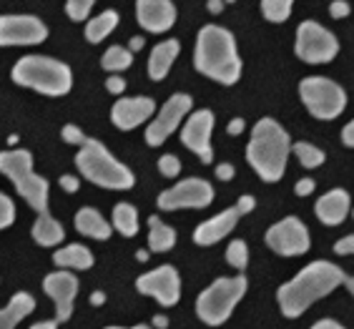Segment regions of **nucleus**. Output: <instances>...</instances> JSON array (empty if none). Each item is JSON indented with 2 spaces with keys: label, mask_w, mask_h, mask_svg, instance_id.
<instances>
[{
  "label": "nucleus",
  "mask_w": 354,
  "mask_h": 329,
  "mask_svg": "<svg viewBox=\"0 0 354 329\" xmlns=\"http://www.w3.org/2000/svg\"><path fill=\"white\" fill-rule=\"evenodd\" d=\"M254 206H257V199L254 196H239V201H236V209H239V214L244 216V214H249V212H254Z\"/></svg>",
  "instance_id": "79ce46f5"
},
{
  "label": "nucleus",
  "mask_w": 354,
  "mask_h": 329,
  "mask_svg": "<svg viewBox=\"0 0 354 329\" xmlns=\"http://www.w3.org/2000/svg\"><path fill=\"white\" fill-rule=\"evenodd\" d=\"M342 279H344V272L332 261L319 259L307 264L299 274L289 279L286 284H281L279 292H277L281 314L286 319L301 317L317 299H324L327 294H332L334 289L342 284Z\"/></svg>",
  "instance_id": "f257e3e1"
},
{
  "label": "nucleus",
  "mask_w": 354,
  "mask_h": 329,
  "mask_svg": "<svg viewBox=\"0 0 354 329\" xmlns=\"http://www.w3.org/2000/svg\"><path fill=\"white\" fill-rule=\"evenodd\" d=\"M312 329H344L339 322H334V319H319V322H314Z\"/></svg>",
  "instance_id": "49530a36"
},
{
  "label": "nucleus",
  "mask_w": 354,
  "mask_h": 329,
  "mask_svg": "<svg viewBox=\"0 0 354 329\" xmlns=\"http://www.w3.org/2000/svg\"><path fill=\"white\" fill-rule=\"evenodd\" d=\"M349 212H352V199H349V194L344 189H332L327 191L322 199H317L314 204V214H317V219L322 224H327V227H337L342 221L347 219Z\"/></svg>",
  "instance_id": "aec40b11"
},
{
  "label": "nucleus",
  "mask_w": 354,
  "mask_h": 329,
  "mask_svg": "<svg viewBox=\"0 0 354 329\" xmlns=\"http://www.w3.org/2000/svg\"><path fill=\"white\" fill-rule=\"evenodd\" d=\"M194 109V98L189 93H174L169 101L161 106V111L153 113V121L146 126V144L161 146L171 133H176L178 126L184 124L186 116Z\"/></svg>",
  "instance_id": "9b49d317"
},
{
  "label": "nucleus",
  "mask_w": 354,
  "mask_h": 329,
  "mask_svg": "<svg viewBox=\"0 0 354 329\" xmlns=\"http://www.w3.org/2000/svg\"><path fill=\"white\" fill-rule=\"evenodd\" d=\"M226 261H229V267L244 272L246 264H249V247H246L244 239H234L232 244L226 247Z\"/></svg>",
  "instance_id": "2f4dec72"
},
{
  "label": "nucleus",
  "mask_w": 354,
  "mask_h": 329,
  "mask_svg": "<svg viewBox=\"0 0 354 329\" xmlns=\"http://www.w3.org/2000/svg\"><path fill=\"white\" fill-rule=\"evenodd\" d=\"M244 129H246L244 118H232V121H229V126H226L229 136H239V133H244Z\"/></svg>",
  "instance_id": "a18cd8bd"
},
{
  "label": "nucleus",
  "mask_w": 354,
  "mask_h": 329,
  "mask_svg": "<svg viewBox=\"0 0 354 329\" xmlns=\"http://www.w3.org/2000/svg\"><path fill=\"white\" fill-rule=\"evenodd\" d=\"M212 133H214V113L209 109L191 111L189 118L181 126V144L189 151L196 153L204 164L214 161V149H212Z\"/></svg>",
  "instance_id": "4468645a"
},
{
  "label": "nucleus",
  "mask_w": 354,
  "mask_h": 329,
  "mask_svg": "<svg viewBox=\"0 0 354 329\" xmlns=\"http://www.w3.org/2000/svg\"><path fill=\"white\" fill-rule=\"evenodd\" d=\"M264 239H266V247L272 249L274 254H279V256H301V254H307L309 247H312L309 229L297 216H286L279 224H274L266 232Z\"/></svg>",
  "instance_id": "f8f14e48"
},
{
  "label": "nucleus",
  "mask_w": 354,
  "mask_h": 329,
  "mask_svg": "<svg viewBox=\"0 0 354 329\" xmlns=\"http://www.w3.org/2000/svg\"><path fill=\"white\" fill-rule=\"evenodd\" d=\"M314 189H317V181H314V178H299L297 186H294V194H297V196H309Z\"/></svg>",
  "instance_id": "58836bf2"
},
{
  "label": "nucleus",
  "mask_w": 354,
  "mask_h": 329,
  "mask_svg": "<svg viewBox=\"0 0 354 329\" xmlns=\"http://www.w3.org/2000/svg\"><path fill=\"white\" fill-rule=\"evenodd\" d=\"M118 26V13L116 10H103L101 15H93L88 23H86V38L91 43H101L106 41Z\"/></svg>",
  "instance_id": "bb28decb"
},
{
  "label": "nucleus",
  "mask_w": 354,
  "mask_h": 329,
  "mask_svg": "<svg viewBox=\"0 0 354 329\" xmlns=\"http://www.w3.org/2000/svg\"><path fill=\"white\" fill-rule=\"evenodd\" d=\"M93 6H95V0H68V3H66V13H68V18L75 23L88 21Z\"/></svg>",
  "instance_id": "473e14b6"
},
{
  "label": "nucleus",
  "mask_w": 354,
  "mask_h": 329,
  "mask_svg": "<svg viewBox=\"0 0 354 329\" xmlns=\"http://www.w3.org/2000/svg\"><path fill=\"white\" fill-rule=\"evenodd\" d=\"M342 284L349 289V294L354 297V276H349V274H344V279H342Z\"/></svg>",
  "instance_id": "864d4df0"
},
{
  "label": "nucleus",
  "mask_w": 354,
  "mask_h": 329,
  "mask_svg": "<svg viewBox=\"0 0 354 329\" xmlns=\"http://www.w3.org/2000/svg\"><path fill=\"white\" fill-rule=\"evenodd\" d=\"M178 53H181V43L174 41V38H171V41H164V43H156L149 55L151 81H164V78L169 76L174 61L178 58Z\"/></svg>",
  "instance_id": "4be33fe9"
},
{
  "label": "nucleus",
  "mask_w": 354,
  "mask_h": 329,
  "mask_svg": "<svg viewBox=\"0 0 354 329\" xmlns=\"http://www.w3.org/2000/svg\"><path fill=\"white\" fill-rule=\"evenodd\" d=\"M58 184H61L63 191L75 194V191H78V186H81V181H78L75 176H71V173H66V176H61V181H58Z\"/></svg>",
  "instance_id": "37998d69"
},
{
  "label": "nucleus",
  "mask_w": 354,
  "mask_h": 329,
  "mask_svg": "<svg viewBox=\"0 0 354 329\" xmlns=\"http://www.w3.org/2000/svg\"><path fill=\"white\" fill-rule=\"evenodd\" d=\"M75 166L86 181L111 189V191H129L136 184V176L129 166L121 164L113 153L95 138H86L81 151L75 153Z\"/></svg>",
  "instance_id": "20e7f679"
},
{
  "label": "nucleus",
  "mask_w": 354,
  "mask_h": 329,
  "mask_svg": "<svg viewBox=\"0 0 354 329\" xmlns=\"http://www.w3.org/2000/svg\"><path fill=\"white\" fill-rule=\"evenodd\" d=\"M342 144L347 146V149H354V118L342 129Z\"/></svg>",
  "instance_id": "c03bdc74"
},
{
  "label": "nucleus",
  "mask_w": 354,
  "mask_h": 329,
  "mask_svg": "<svg viewBox=\"0 0 354 329\" xmlns=\"http://www.w3.org/2000/svg\"><path fill=\"white\" fill-rule=\"evenodd\" d=\"M151 324H153V327H158V329H166V327H169V319H166V317H161V314H156Z\"/></svg>",
  "instance_id": "603ef678"
},
{
  "label": "nucleus",
  "mask_w": 354,
  "mask_h": 329,
  "mask_svg": "<svg viewBox=\"0 0 354 329\" xmlns=\"http://www.w3.org/2000/svg\"><path fill=\"white\" fill-rule=\"evenodd\" d=\"M294 0H261V13L269 23H284L292 15Z\"/></svg>",
  "instance_id": "7c9ffc66"
},
{
  "label": "nucleus",
  "mask_w": 354,
  "mask_h": 329,
  "mask_svg": "<svg viewBox=\"0 0 354 329\" xmlns=\"http://www.w3.org/2000/svg\"><path fill=\"white\" fill-rule=\"evenodd\" d=\"M53 264H58V269L86 272V269L93 267V252L83 244H68V247H61L53 254Z\"/></svg>",
  "instance_id": "393cba45"
},
{
  "label": "nucleus",
  "mask_w": 354,
  "mask_h": 329,
  "mask_svg": "<svg viewBox=\"0 0 354 329\" xmlns=\"http://www.w3.org/2000/svg\"><path fill=\"white\" fill-rule=\"evenodd\" d=\"M106 329H151L146 324H136V327H106Z\"/></svg>",
  "instance_id": "6e6d98bb"
},
{
  "label": "nucleus",
  "mask_w": 354,
  "mask_h": 329,
  "mask_svg": "<svg viewBox=\"0 0 354 329\" xmlns=\"http://www.w3.org/2000/svg\"><path fill=\"white\" fill-rule=\"evenodd\" d=\"M352 216H354V209H352Z\"/></svg>",
  "instance_id": "13d9d810"
},
{
  "label": "nucleus",
  "mask_w": 354,
  "mask_h": 329,
  "mask_svg": "<svg viewBox=\"0 0 354 329\" xmlns=\"http://www.w3.org/2000/svg\"><path fill=\"white\" fill-rule=\"evenodd\" d=\"M234 176H236V169H234V164H218L216 166V178H218V181H232Z\"/></svg>",
  "instance_id": "a19ab883"
},
{
  "label": "nucleus",
  "mask_w": 354,
  "mask_h": 329,
  "mask_svg": "<svg viewBox=\"0 0 354 329\" xmlns=\"http://www.w3.org/2000/svg\"><path fill=\"white\" fill-rule=\"evenodd\" d=\"M73 224H75V232L83 234V236H88V239L106 241V239H111V234H113L111 221L103 219V214L95 212L93 206H83V209H78Z\"/></svg>",
  "instance_id": "412c9836"
},
{
  "label": "nucleus",
  "mask_w": 354,
  "mask_h": 329,
  "mask_svg": "<svg viewBox=\"0 0 354 329\" xmlns=\"http://www.w3.org/2000/svg\"><path fill=\"white\" fill-rule=\"evenodd\" d=\"M292 153V138L274 118H261L252 129L246 146V161L252 164L257 176L266 184H277L286 171V161Z\"/></svg>",
  "instance_id": "7ed1b4c3"
},
{
  "label": "nucleus",
  "mask_w": 354,
  "mask_h": 329,
  "mask_svg": "<svg viewBox=\"0 0 354 329\" xmlns=\"http://www.w3.org/2000/svg\"><path fill=\"white\" fill-rule=\"evenodd\" d=\"M131 63H133V53L129 48H123V46H111L106 53H103V61L101 66L111 73H121V70L131 68Z\"/></svg>",
  "instance_id": "c85d7f7f"
},
{
  "label": "nucleus",
  "mask_w": 354,
  "mask_h": 329,
  "mask_svg": "<svg viewBox=\"0 0 354 329\" xmlns=\"http://www.w3.org/2000/svg\"><path fill=\"white\" fill-rule=\"evenodd\" d=\"M334 252L339 254V256H349V254H354V234H349V236H344V239L337 241V244H334Z\"/></svg>",
  "instance_id": "4c0bfd02"
},
{
  "label": "nucleus",
  "mask_w": 354,
  "mask_h": 329,
  "mask_svg": "<svg viewBox=\"0 0 354 329\" xmlns=\"http://www.w3.org/2000/svg\"><path fill=\"white\" fill-rule=\"evenodd\" d=\"M136 21L149 33H166L176 23V6L171 0H136Z\"/></svg>",
  "instance_id": "a211bd4d"
},
{
  "label": "nucleus",
  "mask_w": 354,
  "mask_h": 329,
  "mask_svg": "<svg viewBox=\"0 0 354 329\" xmlns=\"http://www.w3.org/2000/svg\"><path fill=\"white\" fill-rule=\"evenodd\" d=\"M292 153L297 156V161H299L304 169H319V166L324 164V158H327V153L322 151V149H317L314 144H307V141L292 144Z\"/></svg>",
  "instance_id": "c756f323"
},
{
  "label": "nucleus",
  "mask_w": 354,
  "mask_h": 329,
  "mask_svg": "<svg viewBox=\"0 0 354 329\" xmlns=\"http://www.w3.org/2000/svg\"><path fill=\"white\" fill-rule=\"evenodd\" d=\"M0 173H6L13 181L15 191L21 194L26 204L35 214L48 212V196H50V186L43 176L33 171V153L26 149H10V151H0Z\"/></svg>",
  "instance_id": "423d86ee"
},
{
  "label": "nucleus",
  "mask_w": 354,
  "mask_h": 329,
  "mask_svg": "<svg viewBox=\"0 0 354 329\" xmlns=\"http://www.w3.org/2000/svg\"><path fill=\"white\" fill-rule=\"evenodd\" d=\"M103 302H106V294H103V292H93V294H91V304H93V307H101Z\"/></svg>",
  "instance_id": "3c124183"
},
{
  "label": "nucleus",
  "mask_w": 354,
  "mask_h": 329,
  "mask_svg": "<svg viewBox=\"0 0 354 329\" xmlns=\"http://www.w3.org/2000/svg\"><path fill=\"white\" fill-rule=\"evenodd\" d=\"M299 96L307 111L319 121H334L347 109V93L339 83L324 76H307L299 83Z\"/></svg>",
  "instance_id": "6e6552de"
},
{
  "label": "nucleus",
  "mask_w": 354,
  "mask_h": 329,
  "mask_svg": "<svg viewBox=\"0 0 354 329\" xmlns=\"http://www.w3.org/2000/svg\"><path fill=\"white\" fill-rule=\"evenodd\" d=\"M106 88H109L113 96H121L123 91H126V81H123L121 76H116V73H113V76L106 81Z\"/></svg>",
  "instance_id": "ea45409f"
},
{
  "label": "nucleus",
  "mask_w": 354,
  "mask_h": 329,
  "mask_svg": "<svg viewBox=\"0 0 354 329\" xmlns=\"http://www.w3.org/2000/svg\"><path fill=\"white\" fill-rule=\"evenodd\" d=\"M239 219H241V214H239L236 206L234 209H224L221 214L206 219L204 224H198L196 232H194V244H198V247H212V244L221 241L224 236H229L236 229Z\"/></svg>",
  "instance_id": "6ab92c4d"
},
{
  "label": "nucleus",
  "mask_w": 354,
  "mask_h": 329,
  "mask_svg": "<svg viewBox=\"0 0 354 329\" xmlns=\"http://www.w3.org/2000/svg\"><path fill=\"white\" fill-rule=\"evenodd\" d=\"M143 46H146V41H143L141 35H136V38H131V43H129V50H131V53H138V50H141Z\"/></svg>",
  "instance_id": "de8ad7c7"
},
{
  "label": "nucleus",
  "mask_w": 354,
  "mask_h": 329,
  "mask_svg": "<svg viewBox=\"0 0 354 329\" xmlns=\"http://www.w3.org/2000/svg\"><path fill=\"white\" fill-rule=\"evenodd\" d=\"M86 133H83L81 129H78V126L75 124H66L63 126V141H66V144H71V146H83V141H86Z\"/></svg>",
  "instance_id": "c9c22d12"
},
{
  "label": "nucleus",
  "mask_w": 354,
  "mask_h": 329,
  "mask_svg": "<svg viewBox=\"0 0 354 329\" xmlns=\"http://www.w3.org/2000/svg\"><path fill=\"white\" fill-rule=\"evenodd\" d=\"M149 256H151L149 249H138V252H136V259L138 261H149Z\"/></svg>",
  "instance_id": "5fc2aeb1"
},
{
  "label": "nucleus",
  "mask_w": 354,
  "mask_h": 329,
  "mask_svg": "<svg viewBox=\"0 0 354 329\" xmlns=\"http://www.w3.org/2000/svg\"><path fill=\"white\" fill-rule=\"evenodd\" d=\"M43 292L55 302V319L58 322H68L73 317V302L78 294V276L71 269H58L50 272L43 279Z\"/></svg>",
  "instance_id": "dca6fc26"
},
{
  "label": "nucleus",
  "mask_w": 354,
  "mask_h": 329,
  "mask_svg": "<svg viewBox=\"0 0 354 329\" xmlns=\"http://www.w3.org/2000/svg\"><path fill=\"white\" fill-rule=\"evenodd\" d=\"M297 58L309 66L332 63L339 53V41L327 28H322L317 21H304L297 28V43H294Z\"/></svg>",
  "instance_id": "1a4fd4ad"
},
{
  "label": "nucleus",
  "mask_w": 354,
  "mask_h": 329,
  "mask_svg": "<svg viewBox=\"0 0 354 329\" xmlns=\"http://www.w3.org/2000/svg\"><path fill=\"white\" fill-rule=\"evenodd\" d=\"M249 281L244 274L236 276H218L198 294L196 299V317L209 327H221V324L234 314L236 304L244 299Z\"/></svg>",
  "instance_id": "0eeeda50"
},
{
  "label": "nucleus",
  "mask_w": 354,
  "mask_h": 329,
  "mask_svg": "<svg viewBox=\"0 0 354 329\" xmlns=\"http://www.w3.org/2000/svg\"><path fill=\"white\" fill-rule=\"evenodd\" d=\"M149 252L153 254H164L171 252L174 244H176V232L164 224V221L158 219V216H149Z\"/></svg>",
  "instance_id": "a878e982"
},
{
  "label": "nucleus",
  "mask_w": 354,
  "mask_h": 329,
  "mask_svg": "<svg viewBox=\"0 0 354 329\" xmlns=\"http://www.w3.org/2000/svg\"><path fill=\"white\" fill-rule=\"evenodd\" d=\"M194 68L221 86H234L241 78V58L232 30L221 26L201 28L194 48Z\"/></svg>",
  "instance_id": "f03ea898"
},
{
  "label": "nucleus",
  "mask_w": 354,
  "mask_h": 329,
  "mask_svg": "<svg viewBox=\"0 0 354 329\" xmlns=\"http://www.w3.org/2000/svg\"><path fill=\"white\" fill-rule=\"evenodd\" d=\"M214 201V186L206 178L191 176L181 184H174L171 189L158 194V209L164 212H178V209H206Z\"/></svg>",
  "instance_id": "9d476101"
},
{
  "label": "nucleus",
  "mask_w": 354,
  "mask_h": 329,
  "mask_svg": "<svg viewBox=\"0 0 354 329\" xmlns=\"http://www.w3.org/2000/svg\"><path fill=\"white\" fill-rule=\"evenodd\" d=\"M58 319H48V322H35L30 329H58Z\"/></svg>",
  "instance_id": "09e8293b"
},
{
  "label": "nucleus",
  "mask_w": 354,
  "mask_h": 329,
  "mask_svg": "<svg viewBox=\"0 0 354 329\" xmlns=\"http://www.w3.org/2000/svg\"><path fill=\"white\" fill-rule=\"evenodd\" d=\"M15 221V204L8 194L0 191V229H8Z\"/></svg>",
  "instance_id": "72a5a7b5"
},
{
  "label": "nucleus",
  "mask_w": 354,
  "mask_h": 329,
  "mask_svg": "<svg viewBox=\"0 0 354 329\" xmlns=\"http://www.w3.org/2000/svg\"><path fill=\"white\" fill-rule=\"evenodd\" d=\"M13 83L38 91L43 96H66L73 86V73L66 63L48 55H23L13 66Z\"/></svg>",
  "instance_id": "39448f33"
},
{
  "label": "nucleus",
  "mask_w": 354,
  "mask_h": 329,
  "mask_svg": "<svg viewBox=\"0 0 354 329\" xmlns=\"http://www.w3.org/2000/svg\"><path fill=\"white\" fill-rule=\"evenodd\" d=\"M158 171L166 178H176L181 173V161H178L174 153H166V156L158 158Z\"/></svg>",
  "instance_id": "f704fd0d"
},
{
  "label": "nucleus",
  "mask_w": 354,
  "mask_h": 329,
  "mask_svg": "<svg viewBox=\"0 0 354 329\" xmlns=\"http://www.w3.org/2000/svg\"><path fill=\"white\" fill-rule=\"evenodd\" d=\"M136 289L141 294L156 299L161 307H176L181 299V274L176 272V267L164 264L138 276Z\"/></svg>",
  "instance_id": "ddd939ff"
},
{
  "label": "nucleus",
  "mask_w": 354,
  "mask_h": 329,
  "mask_svg": "<svg viewBox=\"0 0 354 329\" xmlns=\"http://www.w3.org/2000/svg\"><path fill=\"white\" fill-rule=\"evenodd\" d=\"M156 113V101L149 96H131V98H118L111 109V121L121 131H133L141 124L151 121Z\"/></svg>",
  "instance_id": "f3484780"
},
{
  "label": "nucleus",
  "mask_w": 354,
  "mask_h": 329,
  "mask_svg": "<svg viewBox=\"0 0 354 329\" xmlns=\"http://www.w3.org/2000/svg\"><path fill=\"white\" fill-rule=\"evenodd\" d=\"M349 3L347 0H332V6H329V15H332L334 21H342V18H347L349 15Z\"/></svg>",
  "instance_id": "e433bc0d"
},
{
  "label": "nucleus",
  "mask_w": 354,
  "mask_h": 329,
  "mask_svg": "<svg viewBox=\"0 0 354 329\" xmlns=\"http://www.w3.org/2000/svg\"><path fill=\"white\" fill-rule=\"evenodd\" d=\"M33 309L35 297L30 292H15L10 302L0 309V329H15L28 314H33Z\"/></svg>",
  "instance_id": "5701e85b"
},
{
  "label": "nucleus",
  "mask_w": 354,
  "mask_h": 329,
  "mask_svg": "<svg viewBox=\"0 0 354 329\" xmlns=\"http://www.w3.org/2000/svg\"><path fill=\"white\" fill-rule=\"evenodd\" d=\"M224 3H234V0H224Z\"/></svg>",
  "instance_id": "4d7b16f0"
},
{
  "label": "nucleus",
  "mask_w": 354,
  "mask_h": 329,
  "mask_svg": "<svg viewBox=\"0 0 354 329\" xmlns=\"http://www.w3.org/2000/svg\"><path fill=\"white\" fill-rule=\"evenodd\" d=\"M48 38V28L35 15H0V46H35Z\"/></svg>",
  "instance_id": "2eb2a0df"
},
{
  "label": "nucleus",
  "mask_w": 354,
  "mask_h": 329,
  "mask_svg": "<svg viewBox=\"0 0 354 329\" xmlns=\"http://www.w3.org/2000/svg\"><path fill=\"white\" fill-rule=\"evenodd\" d=\"M111 227L116 229L121 236H136L138 234V212L133 204H116L113 206V219Z\"/></svg>",
  "instance_id": "cd10ccee"
},
{
  "label": "nucleus",
  "mask_w": 354,
  "mask_h": 329,
  "mask_svg": "<svg viewBox=\"0 0 354 329\" xmlns=\"http://www.w3.org/2000/svg\"><path fill=\"white\" fill-rule=\"evenodd\" d=\"M30 236L41 247H55V244H61L66 239V229H63V224L55 219L53 214L43 212L38 214V219H35L33 229H30Z\"/></svg>",
  "instance_id": "b1692460"
},
{
  "label": "nucleus",
  "mask_w": 354,
  "mask_h": 329,
  "mask_svg": "<svg viewBox=\"0 0 354 329\" xmlns=\"http://www.w3.org/2000/svg\"><path fill=\"white\" fill-rule=\"evenodd\" d=\"M224 10V0H209V13L218 15Z\"/></svg>",
  "instance_id": "8fccbe9b"
}]
</instances>
